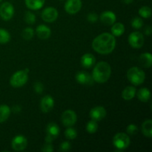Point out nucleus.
Masks as SVG:
<instances>
[{
  "mask_svg": "<svg viewBox=\"0 0 152 152\" xmlns=\"http://www.w3.org/2000/svg\"><path fill=\"white\" fill-rule=\"evenodd\" d=\"M116 39L113 34L103 33L94 39L92 48L100 54H108L115 48Z\"/></svg>",
  "mask_w": 152,
  "mask_h": 152,
  "instance_id": "1",
  "label": "nucleus"
},
{
  "mask_svg": "<svg viewBox=\"0 0 152 152\" xmlns=\"http://www.w3.org/2000/svg\"><path fill=\"white\" fill-rule=\"evenodd\" d=\"M111 74V68L109 64L106 62H99L94 68L92 78L96 83H104L108 81Z\"/></svg>",
  "mask_w": 152,
  "mask_h": 152,
  "instance_id": "2",
  "label": "nucleus"
},
{
  "mask_svg": "<svg viewBox=\"0 0 152 152\" xmlns=\"http://www.w3.org/2000/svg\"><path fill=\"white\" fill-rule=\"evenodd\" d=\"M127 78L134 86H140L145 81V72L138 67H132L128 71Z\"/></svg>",
  "mask_w": 152,
  "mask_h": 152,
  "instance_id": "3",
  "label": "nucleus"
},
{
  "mask_svg": "<svg viewBox=\"0 0 152 152\" xmlns=\"http://www.w3.org/2000/svg\"><path fill=\"white\" fill-rule=\"evenodd\" d=\"M28 71L29 70L25 68V70L14 73L10 80V85L13 88H20L23 86L28 80Z\"/></svg>",
  "mask_w": 152,
  "mask_h": 152,
  "instance_id": "4",
  "label": "nucleus"
},
{
  "mask_svg": "<svg viewBox=\"0 0 152 152\" xmlns=\"http://www.w3.org/2000/svg\"><path fill=\"white\" fill-rule=\"evenodd\" d=\"M113 144L117 148V149L122 151L128 147L130 145V138L129 135L125 133H118L114 137L113 139Z\"/></svg>",
  "mask_w": 152,
  "mask_h": 152,
  "instance_id": "5",
  "label": "nucleus"
},
{
  "mask_svg": "<svg viewBox=\"0 0 152 152\" xmlns=\"http://www.w3.org/2000/svg\"><path fill=\"white\" fill-rule=\"evenodd\" d=\"M59 128L56 123H50L48 125L47 128H46V134L45 137V142H48V143H51L52 141L53 140L56 139L59 134Z\"/></svg>",
  "mask_w": 152,
  "mask_h": 152,
  "instance_id": "6",
  "label": "nucleus"
},
{
  "mask_svg": "<svg viewBox=\"0 0 152 152\" xmlns=\"http://www.w3.org/2000/svg\"><path fill=\"white\" fill-rule=\"evenodd\" d=\"M14 14V7L10 2H4L0 6V17L3 20H10Z\"/></svg>",
  "mask_w": 152,
  "mask_h": 152,
  "instance_id": "7",
  "label": "nucleus"
},
{
  "mask_svg": "<svg viewBox=\"0 0 152 152\" xmlns=\"http://www.w3.org/2000/svg\"><path fill=\"white\" fill-rule=\"evenodd\" d=\"M77 114L73 110H66L62 115V122L64 126L71 127L77 123Z\"/></svg>",
  "mask_w": 152,
  "mask_h": 152,
  "instance_id": "8",
  "label": "nucleus"
},
{
  "mask_svg": "<svg viewBox=\"0 0 152 152\" xmlns=\"http://www.w3.org/2000/svg\"><path fill=\"white\" fill-rule=\"evenodd\" d=\"M129 44L132 48H140L144 44V37L141 33L133 32L129 37Z\"/></svg>",
  "mask_w": 152,
  "mask_h": 152,
  "instance_id": "9",
  "label": "nucleus"
},
{
  "mask_svg": "<svg viewBox=\"0 0 152 152\" xmlns=\"http://www.w3.org/2000/svg\"><path fill=\"white\" fill-rule=\"evenodd\" d=\"M82 7L81 0H67L65 4V10L70 14L78 13Z\"/></svg>",
  "mask_w": 152,
  "mask_h": 152,
  "instance_id": "10",
  "label": "nucleus"
},
{
  "mask_svg": "<svg viewBox=\"0 0 152 152\" xmlns=\"http://www.w3.org/2000/svg\"><path fill=\"white\" fill-rule=\"evenodd\" d=\"M57 10L53 7H48L43 10L42 13V18L46 22H53L58 18Z\"/></svg>",
  "mask_w": 152,
  "mask_h": 152,
  "instance_id": "11",
  "label": "nucleus"
},
{
  "mask_svg": "<svg viewBox=\"0 0 152 152\" xmlns=\"http://www.w3.org/2000/svg\"><path fill=\"white\" fill-rule=\"evenodd\" d=\"M11 145L14 151H23L24 149L26 148L27 145H28V140L22 135H18L13 139Z\"/></svg>",
  "mask_w": 152,
  "mask_h": 152,
  "instance_id": "12",
  "label": "nucleus"
},
{
  "mask_svg": "<svg viewBox=\"0 0 152 152\" xmlns=\"http://www.w3.org/2000/svg\"><path fill=\"white\" fill-rule=\"evenodd\" d=\"M54 106V99L51 96H45L40 102V108L43 113H48Z\"/></svg>",
  "mask_w": 152,
  "mask_h": 152,
  "instance_id": "13",
  "label": "nucleus"
},
{
  "mask_svg": "<svg viewBox=\"0 0 152 152\" xmlns=\"http://www.w3.org/2000/svg\"><path fill=\"white\" fill-rule=\"evenodd\" d=\"M106 116V110L102 106H96L92 108L90 111V117L94 121H99Z\"/></svg>",
  "mask_w": 152,
  "mask_h": 152,
  "instance_id": "14",
  "label": "nucleus"
},
{
  "mask_svg": "<svg viewBox=\"0 0 152 152\" xmlns=\"http://www.w3.org/2000/svg\"><path fill=\"white\" fill-rule=\"evenodd\" d=\"M76 80L80 84L83 85H91L93 83V78L88 73L85 71H80L76 75Z\"/></svg>",
  "mask_w": 152,
  "mask_h": 152,
  "instance_id": "15",
  "label": "nucleus"
},
{
  "mask_svg": "<svg viewBox=\"0 0 152 152\" xmlns=\"http://www.w3.org/2000/svg\"><path fill=\"white\" fill-rule=\"evenodd\" d=\"M116 15L111 11H105L101 14L100 20L106 25H111L116 22Z\"/></svg>",
  "mask_w": 152,
  "mask_h": 152,
  "instance_id": "16",
  "label": "nucleus"
},
{
  "mask_svg": "<svg viewBox=\"0 0 152 152\" xmlns=\"http://www.w3.org/2000/svg\"><path fill=\"white\" fill-rule=\"evenodd\" d=\"M36 33L37 36L41 39H47L50 37L51 31L48 26L45 25H40L36 29Z\"/></svg>",
  "mask_w": 152,
  "mask_h": 152,
  "instance_id": "17",
  "label": "nucleus"
},
{
  "mask_svg": "<svg viewBox=\"0 0 152 152\" xmlns=\"http://www.w3.org/2000/svg\"><path fill=\"white\" fill-rule=\"evenodd\" d=\"M95 62L96 59L91 53H86L81 58V65L86 68H91L95 64Z\"/></svg>",
  "mask_w": 152,
  "mask_h": 152,
  "instance_id": "18",
  "label": "nucleus"
},
{
  "mask_svg": "<svg viewBox=\"0 0 152 152\" xmlns=\"http://www.w3.org/2000/svg\"><path fill=\"white\" fill-rule=\"evenodd\" d=\"M25 4L31 10H39L42 8L45 0H25Z\"/></svg>",
  "mask_w": 152,
  "mask_h": 152,
  "instance_id": "19",
  "label": "nucleus"
},
{
  "mask_svg": "<svg viewBox=\"0 0 152 152\" xmlns=\"http://www.w3.org/2000/svg\"><path fill=\"white\" fill-rule=\"evenodd\" d=\"M136 94V88L133 86H128L123 90L122 96L125 100H131Z\"/></svg>",
  "mask_w": 152,
  "mask_h": 152,
  "instance_id": "20",
  "label": "nucleus"
},
{
  "mask_svg": "<svg viewBox=\"0 0 152 152\" xmlns=\"http://www.w3.org/2000/svg\"><path fill=\"white\" fill-rule=\"evenodd\" d=\"M10 108L7 105H0V123H4L8 119L10 114Z\"/></svg>",
  "mask_w": 152,
  "mask_h": 152,
  "instance_id": "21",
  "label": "nucleus"
},
{
  "mask_svg": "<svg viewBox=\"0 0 152 152\" xmlns=\"http://www.w3.org/2000/svg\"><path fill=\"white\" fill-rule=\"evenodd\" d=\"M140 62L145 68H150L152 65V56L150 53H144L140 56Z\"/></svg>",
  "mask_w": 152,
  "mask_h": 152,
  "instance_id": "22",
  "label": "nucleus"
},
{
  "mask_svg": "<svg viewBox=\"0 0 152 152\" xmlns=\"http://www.w3.org/2000/svg\"><path fill=\"white\" fill-rule=\"evenodd\" d=\"M142 132L144 136L151 138L152 137V120H147L142 123Z\"/></svg>",
  "mask_w": 152,
  "mask_h": 152,
  "instance_id": "23",
  "label": "nucleus"
},
{
  "mask_svg": "<svg viewBox=\"0 0 152 152\" xmlns=\"http://www.w3.org/2000/svg\"><path fill=\"white\" fill-rule=\"evenodd\" d=\"M113 26L111 28V33L114 37H120L123 35L125 32V26L123 24L117 22V23L113 24Z\"/></svg>",
  "mask_w": 152,
  "mask_h": 152,
  "instance_id": "24",
  "label": "nucleus"
},
{
  "mask_svg": "<svg viewBox=\"0 0 152 152\" xmlns=\"http://www.w3.org/2000/svg\"><path fill=\"white\" fill-rule=\"evenodd\" d=\"M137 97L142 102H145L149 100L150 97H151V93L150 91L146 88H142L140 89L138 91L137 93Z\"/></svg>",
  "mask_w": 152,
  "mask_h": 152,
  "instance_id": "25",
  "label": "nucleus"
},
{
  "mask_svg": "<svg viewBox=\"0 0 152 152\" xmlns=\"http://www.w3.org/2000/svg\"><path fill=\"white\" fill-rule=\"evenodd\" d=\"M10 40V35L6 30L0 28V43L5 44Z\"/></svg>",
  "mask_w": 152,
  "mask_h": 152,
  "instance_id": "26",
  "label": "nucleus"
},
{
  "mask_svg": "<svg viewBox=\"0 0 152 152\" xmlns=\"http://www.w3.org/2000/svg\"><path fill=\"white\" fill-rule=\"evenodd\" d=\"M98 129V124L96 123V121L94 120H91L90 122H88L86 126V130L88 133L90 134H94L97 131Z\"/></svg>",
  "mask_w": 152,
  "mask_h": 152,
  "instance_id": "27",
  "label": "nucleus"
},
{
  "mask_svg": "<svg viewBox=\"0 0 152 152\" xmlns=\"http://www.w3.org/2000/svg\"><path fill=\"white\" fill-rule=\"evenodd\" d=\"M139 14L143 18H150L151 16V10L148 6H143L139 10Z\"/></svg>",
  "mask_w": 152,
  "mask_h": 152,
  "instance_id": "28",
  "label": "nucleus"
},
{
  "mask_svg": "<svg viewBox=\"0 0 152 152\" xmlns=\"http://www.w3.org/2000/svg\"><path fill=\"white\" fill-rule=\"evenodd\" d=\"M65 136L68 140H74L77 137V132L73 128H68L65 130Z\"/></svg>",
  "mask_w": 152,
  "mask_h": 152,
  "instance_id": "29",
  "label": "nucleus"
},
{
  "mask_svg": "<svg viewBox=\"0 0 152 152\" xmlns=\"http://www.w3.org/2000/svg\"><path fill=\"white\" fill-rule=\"evenodd\" d=\"M34 30L32 29L31 28H26L25 29L23 30L22 31V37L25 39V40H30L33 38L34 37Z\"/></svg>",
  "mask_w": 152,
  "mask_h": 152,
  "instance_id": "30",
  "label": "nucleus"
},
{
  "mask_svg": "<svg viewBox=\"0 0 152 152\" xmlns=\"http://www.w3.org/2000/svg\"><path fill=\"white\" fill-rule=\"evenodd\" d=\"M25 21L26 23L29 24V25H33L36 22V16L31 12H26L25 16Z\"/></svg>",
  "mask_w": 152,
  "mask_h": 152,
  "instance_id": "31",
  "label": "nucleus"
},
{
  "mask_svg": "<svg viewBox=\"0 0 152 152\" xmlns=\"http://www.w3.org/2000/svg\"><path fill=\"white\" fill-rule=\"evenodd\" d=\"M132 25L135 29H140L143 25V21L141 18L135 17L132 19Z\"/></svg>",
  "mask_w": 152,
  "mask_h": 152,
  "instance_id": "32",
  "label": "nucleus"
},
{
  "mask_svg": "<svg viewBox=\"0 0 152 152\" xmlns=\"http://www.w3.org/2000/svg\"><path fill=\"white\" fill-rule=\"evenodd\" d=\"M127 133L130 135H135L138 132L137 126L134 124H130L126 129Z\"/></svg>",
  "mask_w": 152,
  "mask_h": 152,
  "instance_id": "33",
  "label": "nucleus"
},
{
  "mask_svg": "<svg viewBox=\"0 0 152 152\" xmlns=\"http://www.w3.org/2000/svg\"><path fill=\"white\" fill-rule=\"evenodd\" d=\"M34 90H35V91L37 92V94H42L43 92V91H44V86H43V84L42 83H40V82H37V83L34 84Z\"/></svg>",
  "mask_w": 152,
  "mask_h": 152,
  "instance_id": "34",
  "label": "nucleus"
},
{
  "mask_svg": "<svg viewBox=\"0 0 152 152\" xmlns=\"http://www.w3.org/2000/svg\"><path fill=\"white\" fill-rule=\"evenodd\" d=\"M98 16L96 13H89L88 16V20L91 22V23H95L97 21Z\"/></svg>",
  "mask_w": 152,
  "mask_h": 152,
  "instance_id": "35",
  "label": "nucleus"
},
{
  "mask_svg": "<svg viewBox=\"0 0 152 152\" xmlns=\"http://www.w3.org/2000/svg\"><path fill=\"white\" fill-rule=\"evenodd\" d=\"M71 148V143L69 142H63L60 145V151H67Z\"/></svg>",
  "mask_w": 152,
  "mask_h": 152,
  "instance_id": "36",
  "label": "nucleus"
},
{
  "mask_svg": "<svg viewBox=\"0 0 152 152\" xmlns=\"http://www.w3.org/2000/svg\"><path fill=\"white\" fill-rule=\"evenodd\" d=\"M47 144L44 145L42 148V151L44 152H52L53 151V145H51V143H48V142H46Z\"/></svg>",
  "mask_w": 152,
  "mask_h": 152,
  "instance_id": "37",
  "label": "nucleus"
},
{
  "mask_svg": "<svg viewBox=\"0 0 152 152\" xmlns=\"http://www.w3.org/2000/svg\"><path fill=\"white\" fill-rule=\"evenodd\" d=\"M151 32H152L151 28V27H150V26H148L146 28H145V34H146V35L150 36V35H151Z\"/></svg>",
  "mask_w": 152,
  "mask_h": 152,
  "instance_id": "38",
  "label": "nucleus"
},
{
  "mask_svg": "<svg viewBox=\"0 0 152 152\" xmlns=\"http://www.w3.org/2000/svg\"><path fill=\"white\" fill-rule=\"evenodd\" d=\"M13 111L14 113H19L21 111V108L19 105H16V106H14L13 108Z\"/></svg>",
  "mask_w": 152,
  "mask_h": 152,
  "instance_id": "39",
  "label": "nucleus"
},
{
  "mask_svg": "<svg viewBox=\"0 0 152 152\" xmlns=\"http://www.w3.org/2000/svg\"><path fill=\"white\" fill-rule=\"evenodd\" d=\"M133 1H134V0H123V2H124L125 4H131V3L133 2Z\"/></svg>",
  "mask_w": 152,
  "mask_h": 152,
  "instance_id": "40",
  "label": "nucleus"
},
{
  "mask_svg": "<svg viewBox=\"0 0 152 152\" xmlns=\"http://www.w3.org/2000/svg\"><path fill=\"white\" fill-rule=\"evenodd\" d=\"M1 1H2V0H0V2H1Z\"/></svg>",
  "mask_w": 152,
  "mask_h": 152,
  "instance_id": "41",
  "label": "nucleus"
},
{
  "mask_svg": "<svg viewBox=\"0 0 152 152\" xmlns=\"http://www.w3.org/2000/svg\"><path fill=\"white\" fill-rule=\"evenodd\" d=\"M61 1H62V0H61Z\"/></svg>",
  "mask_w": 152,
  "mask_h": 152,
  "instance_id": "42",
  "label": "nucleus"
}]
</instances>
